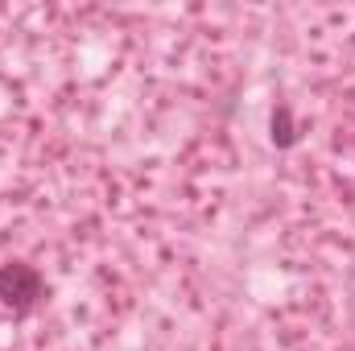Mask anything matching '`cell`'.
Masks as SVG:
<instances>
[{
    "mask_svg": "<svg viewBox=\"0 0 355 351\" xmlns=\"http://www.w3.org/2000/svg\"><path fill=\"white\" fill-rule=\"evenodd\" d=\"M46 298V281L33 264L25 261H8L0 264V306L12 310V314H29L37 310Z\"/></svg>",
    "mask_w": 355,
    "mask_h": 351,
    "instance_id": "1",
    "label": "cell"
},
{
    "mask_svg": "<svg viewBox=\"0 0 355 351\" xmlns=\"http://www.w3.org/2000/svg\"><path fill=\"white\" fill-rule=\"evenodd\" d=\"M268 141H272L277 149H293V145L302 141V128H297L289 103H277V108H272V116H268Z\"/></svg>",
    "mask_w": 355,
    "mask_h": 351,
    "instance_id": "2",
    "label": "cell"
}]
</instances>
